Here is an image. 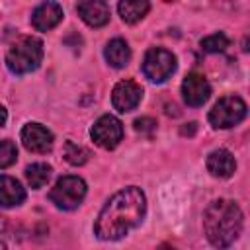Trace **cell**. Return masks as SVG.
<instances>
[{
	"instance_id": "obj_8",
	"label": "cell",
	"mask_w": 250,
	"mask_h": 250,
	"mask_svg": "<svg viewBox=\"0 0 250 250\" xmlns=\"http://www.w3.org/2000/svg\"><path fill=\"white\" fill-rule=\"evenodd\" d=\"M182 96H184V102L189 107H199L209 100L211 86H209V82L203 74L189 72L182 82Z\"/></svg>"
},
{
	"instance_id": "obj_14",
	"label": "cell",
	"mask_w": 250,
	"mask_h": 250,
	"mask_svg": "<svg viewBox=\"0 0 250 250\" xmlns=\"http://www.w3.org/2000/svg\"><path fill=\"white\" fill-rule=\"evenodd\" d=\"M25 199V189L21 184L6 174H0V207H16L23 203Z\"/></svg>"
},
{
	"instance_id": "obj_24",
	"label": "cell",
	"mask_w": 250,
	"mask_h": 250,
	"mask_svg": "<svg viewBox=\"0 0 250 250\" xmlns=\"http://www.w3.org/2000/svg\"><path fill=\"white\" fill-rule=\"evenodd\" d=\"M0 248H6V244H4V242H2V240H0Z\"/></svg>"
},
{
	"instance_id": "obj_25",
	"label": "cell",
	"mask_w": 250,
	"mask_h": 250,
	"mask_svg": "<svg viewBox=\"0 0 250 250\" xmlns=\"http://www.w3.org/2000/svg\"><path fill=\"white\" fill-rule=\"evenodd\" d=\"M164 2H176V0H164Z\"/></svg>"
},
{
	"instance_id": "obj_17",
	"label": "cell",
	"mask_w": 250,
	"mask_h": 250,
	"mask_svg": "<svg viewBox=\"0 0 250 250\" xmlns=\"http://www.w3.org/2000/svg\"><path fill=\"white\" fill-rule=\"evenodd\" d=\"M51 166L49 164H43V162H35L31 166L25 168V178H27V184L33 188V189H39L43 188L49 178H51Z\"/></svg>"
},
{
	"instance_id": "obj_23",
	"label": "cell",
	"mask_w": 250,
	"mask_h": 250,
	"mask_svg": "<svg viewBox=\"0 0 250 250\" xmlns=\"http://www.w3.org/2000/svg\"><path fill=\"white\" fill-rule=\"evenodd\" d=\"M4 227V217H0V229Z\"/></svg>"
},
{
	"instance_id": "obj_18",
	"label": "cell",
	"mask_w": 250,
	"mask_h": 250,
	"mask_svg": "<svg viewBox=\"0 0 250 250\" xmlns=\"http://www.w3.org/2000/svg\"><path fill=\"white\" fill-rule=\"evenodd\" d=\"M90 158V152L88 148H84L82 145H76L72 141H66L64 143V160L72 166H82L84 162H88Z\"/></svg>"
},
{
	"instance_id": "obj_12",
	"label": "cell",
	"mask_w": 250,
	"mask_h": 250,
	"mask_svg": "<svg viewBox=\"0 0 250 250\" xmlns=\"http://www.w3.org/2000/svg\"><path fill=\"white\" fill-rule=\"evenodd\" d=\"M62 8L57 2H43L31 14V25L37 31H49L62 20Z\"/></svg>"
},
{
	"instance_id": "obj_22",
	"label": "cell",
	"mask_w": 250,
	"mask_h": 250,
	"mask_svg": "<svg viewBox=\"0 0 250 250\" xmlns=\"http://www.w3.org/2000/svg\"><path fill=\"white\" fill-rule=\"evenodd\" d=\"M6 119H8V113H6V109H4V105L0 104V127L6 123Z\"/></svg>"
},
{
	"instance_id": "obj_19",
	"label": "cell",
	"mask_w": 250,
	"mask_h": 250,
	"mask_svg": "<svg viewBox=\"0 0 250 250\" xmlns=\"http://www.w3.org/2000/svg\"><path fill=\"white\" fill-rule=\"evenodd\" d=\"M229 47V37L225 33H211L201 39V49L205 53H223Z\"/></svg>"
},
{
	"instance_id": "obj_15",
	"label": "cell",
	"mask_w": 250,
	"mask_h": 250,
	"mask_svg": "<svg viewBox=\"0 0 250 250\" xmlns=\"http://www.w3.org/2000/svg\"><path fill=\"white\" fill-rule=\"evenodd\" d=\"M104 55H105V61H107L113 68H123V66L129 62V59H131V49H129V45H127L125 39L115 37V39H111V41L105 45Z\"/></svg>"
},
{
	"instance_id": "obj_13",
	"label": "cell",
	"mask_w": 250,
	"mask_h": 250,
	"mask_svg": "<svg viewBox=\"0 0 250 250\" xmlns=\"http://www.w3.org/2000/svg\"><path fill=\"white\" fill-rule=\"evenodd\" d=\"M207 170L211 176L215 178H230L236 170V160L234 156L225 150V148H219V150H213L209 156H207Z\"/></svg>"
},
{
	"instance_id": "obj_2",
	"label": "cell",
	"mask_w": 250,
	"mask_h": 250,
	"mask_svg": "<svg viewBox=\"0 0 250 250\" xmlns=\"http://www.w3.org/2000/svg\"><path fill=\"white\" fill-rule=\"evenodd\" d=\"M203 230L213 246L232 244L242 230V211L230 199L213 201L203 213Z\"/></svg>"
},
{
	"instance_id": "obj_3",
	"label": "cell",
	"mask_w": 250,
	"mask_h": 250,
	"mask_svg": "<svg viewBox=\"0 0 250 250\" xmlns=\"http://www.w3.org/2000/svg\"><path fill=\"white\" fill-rule=\"evenodd\" d=\"M41 59H43V43L31 35H23L16 39L6 53V64L14 74H27L35 70L41 64Z\"/></svg>"
},
{
	"instance_id": "obj_16",
	"label": "cell",
	"mask_w": 250,
	"mask_h": 250,
	"mask_svg": "<svg viewBox=\"0 0 250 250\" xmlns=\"http://www.w3.org/2000/svg\"><path fill=\"white\" fill-rule=\"evenodd\" d=\"M117 10L125 23H137L148 14L150 2L148 0H119Z\"/></svg>"
},
{
	"instance_id": "obj_9",
	"label": "cell",
	"mask_w": 250,
	"mask_h": 250,
	"mask_svg": "<svg viewBox=\"0 0 250 250\" xmlns=\"http://www.w3.org/2000/svg\"><path fill=\"white\" fill-rule=\"evenodd\" d=\"M143 98V88L133 82V80H121L113 86L111 92V104L117 111L125 113V111H133Z\"/></svg>"
},
{
	"instance_id": "obj_21",
	"label": "cell",
	"mask_w": 250,
	"mask_h": 250,
	"mask_svg": "<svg viewBox=\"0 0 250 250\" xmlns=\"http://www.w3.org/2000/svg\"><path fill=\"white\" fill-rule=\"evenodd\" d=\"M135 129H137L139 133L152 135V133H154V129H156V121H154V119H150V117H141V119H137V121H135Z\"/></svg>"
},
{
	"instance_id": "obj_6",
	"label": "cell",
	"mask_w": 250,
	"mask_h": 250,
	"mask_svg": "<svg viewBox=\"0 0 250 250\" xmlns=\"http://www.w3.org/2000/svg\"><path fill=\"white\" fill-rule=\"evenodd\" d=\"M176 70V57L168 49L152 47L143 59V72L150 82H164Z\"/></svg>"
},
{
	"instance_id": "obj_7",
	"label": "cell",
	"mask_w": 250,
	"mask_h": 250,
	"mask_svg": "<svg viewBox=\"0 0 250 250\" xmlns=\"http://www.w3.org/2000/svg\"><path fill=\"white\" fill-rule=\"evenodd\" d=\"M90 135H92V141H94L98 146H102V148H105V150H111V148H115V146L121 143V139H123V125H121V121H119L117 117H113V115H102V117L92 125Z\"/></svg>"
},
{
	"instance_id": "obj_4",
	"label": "cell",
	"mask_w": 250,
	"mask_h": 250,
	"mask_svg": "<svg viewBox=\"0 0 250 250\" xmlns=\"http://www.w3.org/2000/svg\"><path fill=\"white\" fill-rule=\"evenodd\" d=\"M49 197L59 209H64V211L76 209L86 197V182L78 176H62L53 186Z\"/></svg>"
},
{
	"instance_id": "obj_11",
	"label": "cell",
	"mask_w": 250,
	"mask_h": 250,
	"mask_svg": "<svg viewBox=\"0 0 250 250\" xmlns=\"http://www.w3.org/2000/svg\"><path fill=\"white\" fill-rule=\"evenodd\" d=\"M76 10L80 20L90 27H102L109 21V6L105 0H80Z\"/></svg>"
},
{
	"instance_id": "obj_10",
	"label": "cell",
	"mask_w": 250,
	"mask_h": 250,
	"mask_svg": "<svg viewBox=\"0 0 250 250\" xmlns=\"http://www.w3.org/2000/svg\"><path fill=\"white\" fill-rule=\"evenodd\" d=\"M21 143L31 152H49L53 146V133L41 123H27L21 129Z\"/></svg>"
},
{
	"instance_id": "obj_5",
	"label": "cell",
	"mask_w": 250,
	"mask_h": 250,
	"mask_svg": "<svg viewBox=\"0 0 250 250\" xmlns=\"http://www.w3.org/2000/svg\"><path fill=\"white\" fill-rule=\"evenodd\" d=\"M246 117V104L238 96L221 98L209 111V123L215 129H230Z\"/></svg>"
},
{
	"instance_id": "obj_20",
	"label": "cell",
	"mask_w": 250,
	"mask_h": 250,
	"mask_svg": "<svg viewBox=\"0 0 250 250\" xmlns=\"http://www.w3.org/2000/svg\"><path fill=\"white\" fill-rule=\"evenodd\" d=\"M18 158V148L12 141L0 139V168H8L16 162Z\"/></svg>"
},
{
	"instance_id": "obj_1",
	"label": "cell",
	"mask_w": 250,
	"mask_h": 250,
	"mask_svg": "<svg viewBox=\"0 0 250 250\" xmlns=\"http://www.w3.org/2000/svg\"><path fill=\"white\" fill-rule=\"evenodd\" d=\"M146 211L145 193L131 186L117 191L100 211L94 230L102 240H119L131 229L141 225Z\"/></svg>"
}]
</instances>
